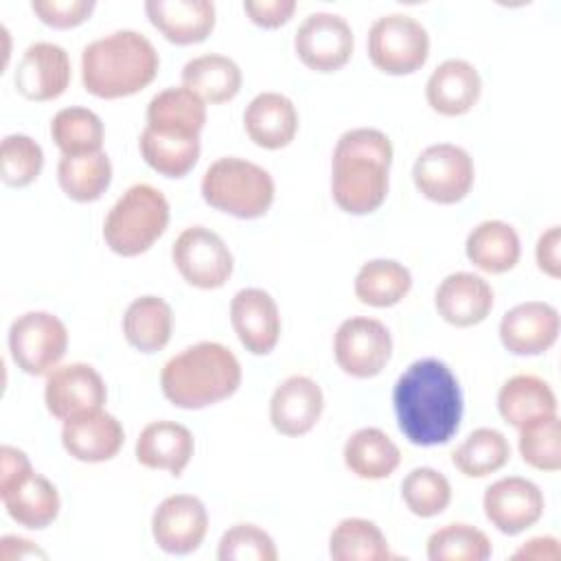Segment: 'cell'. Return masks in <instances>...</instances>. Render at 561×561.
<instances>
[{
    "instance_id": "7bdbcfd3",
    "label": "cell",
    "mask_w": 561,
    "mask_h": 561,
    "mask_svg": "<svg viewBox=\"0 0 561 561\" xmlns=\"http://www.w3.org/2000/svg\"><path fill=\"white\" fill-rule=\"evenodd\" d=\"M219 561H276L278 550L274 539L256 524L230 526L217 548Z\"/></svg>"
},
{
    "instance_id": "5bb4252c",
    "label": "cell",
    "mask_w": 561,
    "mask_h": 561,
    "mask_svg": "<svg viewBox=\"0 0 561 561\" xmlns=\"http://www.w3.org/2000/svg\"><path fill=\"white\" fill-rule=\"evenodd\" d=\"M486 519L504 535H519L535 526L546 508L541 489L519 476L500 478L486 486L482 495Z\"/></svg>"
},
{
    "instance_id": "8fae6325",
    "label": "cell",
    "mask_w": 561,
    "mask_h": 561,
    "mask_svg": "<svg viewBox=\"0 0 561 561\" xmlns=\"http://www.w3.org/2000/svg\"><path fill=\"white\" fill-rule=\"evenodd\" d=\"M392 355L388 327L368 316L346 318L333 337V357L337 366L357 379L379 375Z\"/></svg>"
},
{
    "instance_id": "1f68e13d",
    "label": "cell",
    "mask_w": 561,
    "mask_h": 561,
    "mask_svg": "<svg viewBox=\"0 0 561 561\" xmlns=\"http://www.w3.org/2000/svg\"><path fill=\"white\" fill-rule=\"evenodd\" d=\"M125 340L140 353L162 351L173 333V309L160 296H140L123 316Z\"/></svg>"
},
{
    "instance_id": "d6a6232c",
    "label": "cell",
    "mask_w": 561,
    "mask_h": 561,
    "mask_svg": "<svg viewBox=\"0 0 561 561\" xmlns=\"http://www.w3.org/2000/svg\"><path fill=\"white\" fill-rule=\"evenodd\" d=\"M412 287L410 270L394 259L366 261L353 283L355 298L368 307H392L405 298Z\"/></svg>"
},
{
    "instance_id": "60d3db41",
    "label": "cell",
    "mask_w": 561,
    "mask_h": 561,
    "mask_svg": "<svg viewBox=\"0 0 561 561\" xmlns=\"http://www.w3.org/2000/svg\"><path fill=\"white\" fill-rule=\"evenodd\" d=\"M401 497L412 515L436 517L451 502V484L438 469L416 467L403 478Z\"/></svg>"
},
{
    "instance_id": "e0dca14e",
    "label": "cell",
    "mask_w": 561,
    "mask_h": 561,
    "mask_svg": "<svg viewBox=\"0 0 561 561\" xmlns=\"http://www.w3.org/2000/svg\"><path fill=\"white\" fill-rule=\"evenodd\" d=\"M125 443V430L103 408L72 414L61 425L64 449L81 462L112 460Z\"/></svg>"
},
{
    "instance_id": "7dc6e473",
    "label": "cell",
    "mask_w": 561,
    "mask_h": 561,
    "mask_svg": "<svg viewBox=\"0 0 561 561\" xmlns=\"http://www.w3.org/2000/svg\"><path fill=\"white\" fill-rule=\"evenodd\" d=\"M31 471H33L31 460L22 449L13 445L0 447V491L13 486L18 480H22Z\"/></svg>"
},
{
    "instance_id": "4316f807",
    "label": "cell",
    "mask_w": 561,
    "mask_h": 561,
    "mask_svg": "<svg viewBox=\"0 0 561 561\" xmlns=\"http://www.w3.org/2000/svg\"><path fill=\"white\" fill-rule=\"evenodd\" d=\"M0 497L9 517L31 530H39L53 524L61 506L57 486L37 471L26 473L13 486L0 491Z\"/></svg>"
},
{
    "instance_id": "8992f818",
    "label": "cell",
    "mask_w": 561,
    "mask_h": 561,
    "mask_svg": "<svg viewBox=\"0 0 561 561\" xmlns=\"http://www.w3.org/2000/svg\"><path fill=\"white\" fill-rule=\"evenodd\" d=\"M169 226V202L151 184H131L110 208L103 221V239L118 256L147 252Z\"/></svg>"
},
{
    "instance_id": "f1b7e54d",
    "label": "cell",
    "mask_w": 561,
    "mask_h": 561,
    "mask_svg": "<svg viewBox=\"0 0 561 561\" xmlns=\"http://www.w3.org/2000/svg\"><path fill=\"white\" fill-rule=\"evenodd\" d=\"M497 412L508 425L519 430L539 416L557 414V397L550 383L541 377L519 373L502 383L497 392Z\"/></svg>"
},
{
    "instance_id": "f546056e",
    "label": "cell",
    "mask_w": 561,
    "mask_h": 561,
    "mask_svg": "<svg viewBox=\"0 0 561 561\" xmlns=\"http://www.w3.org/2000/svg\"><path fill=\"white\" fill-rule=\"evenodd\" d=\"M344 465L362 480H381L394 473L401 462V449L379 427H362L344 443Z\"/></svg>"
},
{
    "instance_id": "484cf974",
    "label": "cell",
    "mask_w": 561,
    "mask_h": 561,
    "mask_svg": "<svg viewBox=\"0 0 561 561\" xmlns=\"http://www.w3.org/2000/svg\"><path fill=\"white\" fill-rule=\"evenodd\" d=\"M206 125V103L186 85H171L151 96L147 125L158 134L199 138Z\"/></svg>"
},
{
    "instance_id": "277c9868",
    "label": "cell",
    "mask_w": 561,
    "mask_h": 561,
    "mask_svg": "<svg viewBox=\"0 0 561 561\" xmlns=\"http://www.w3.org/2000/svg\"><path fill=\"white\" fill-rule=\"evenodd\" d=\"M241 386L237 355L219 342H197L173 355L160 373V388L169 403L202 410L232 397Z\"/></svg>"
},
{
    "instance_id": "ba28073f",
    "label": "cell",
    "mask_w": 561,
    "mask_h": 561,
    "mask_svg": "<svg viewBox=\"0 0 561 561\" xmlns=\"http://www.w3.org/2000/svg\"><path fill=\"white\" fill-rule=\"evenodd\" d=\"M66 348L68 329L55 313L26 311L9 327V353L26 375H48L59 366Z\"/></svg>"
},
{
    "instance_id": "7c38bea8",
    "label": "cell",
    "mask_w": 561,
    "mask_h": 561,
    "mask_svg": "<svg viewBox=\"0 0 561 561\" xmlns=\"http://www.w3.org/2000/svg\"><path fill=\"white\" fill-rule=\"evenodd\" d=\"M294 48L298 59L316 72H335L353 55V28L340 13H309L296 28Z\"/></svg>"
},
{
    "instance_id": "ee69618b",
    "label": "cell",
    "mask_w": 561,
    "mask_h": 561,
    "mask_svg": "<svg viewBox=\"0 0 561 561\" xmlns=\"http://www.w3.org/2000/svg\"><path fill=\"white\" fill-rule=\"evenodd\" d=\"M96 2L94 0H33V13L53 28H75L83 24Z\"/></svg>"
},
{
    "instance_id": "9c48e42d",
    "label": "cell",
    "mask_w": 561,
    "mask_h": 561,
    "mask_svg": "<svg viewBox=\"0 0 561 561\" xmlns=\"http://www.w3.org/2000/svg\"><path fill=\"white\" fill-rule=\"evenodd\" d=\"M412 180L423 197L436 204H456L469 195L476 167L469 151L460 145L436 142L416 156Z\"/></svg>"
},
{
    "instance_id": "d6986e66",
    "label": "cell",
    "mask_w": 561,
    "mask_h": 561,
    "mask_svg": "<svg viewBox=\"0 0 561 561\" xmlns=\"http://www.w3.org/2000/svg\"><path fill=\"white\" fill-rule=\"evenodd\" d=\"M559 311L543 300H526L500 320V342L513 355L546 353L559 337Z\"/></svg>"
},
{
    "instance_id": "4dcf8cb0",
    "label": "cell",
    "mask_w": 561,
    "mask_h": 561,
    "mask_svg": "<svg viewBox=\"0 0 561 561\" xmlns=\"http://www.w3.org/2000/svg\"><path fill=\"white\" fill-rule=\"evenodd\" d=\"M241 68L234 59L206 53L188 59L182 68V85L195 92L204 103H226L241 90Z\"/></svg>"
},
{
    "instance_id": "3957f363",
    "label": "cell",
    "mask_w": 561,
    "mask_h": 561,
    "mask_svg": "<svg viewBox=\"0 0 561 561\" xmlns=\"http://www.w3.org/2000/svg\"><path fill=\"white\" fill-rule=\"evenodd\" d=\"M160 68L147 35L121 28L90 42L81 53V83L99 99H123L147 88Z\"/></svg>"
},
{
    "instance_id": "cb8c5ba5",
    "label": "cell",
    "mask_w": 561,
    "mask_h": 561,
    "mask_svg": "<svg viewBox=\"0 0 561 561\" xmlns=\"http://www.w3.org/2000/svg\"><path fill=\"white\" fill-rule=\"evenodd\" d=\"M243 127L256 147L270 151L283 149L298 131L296 105L280 92H261L248 103L243 112Z\"/></svg>"
},
{
    "instance_id": "836d02e7",
    "label": "cell",
    "mask_w": 561,
    "mask_h": 561,
    "mask_svg": "<svg viewBox=\"0 0 561 561\" xmlns=\"http://www.w3.org/2000/svg\"><path fill=\"white\" fill-rule=\"evenodd\" d=\"M57 182L61 191L79 202H96L112 182V162L105 151L85 156H61L57 164Z\"/></svg>"
},
{
    "instance_id": "b9f144b4",
    "label": "cell",
    "mask_w": 561,
    "mask_h": 561,
    "mask_svg": "<svg viewBox=\"0 0 561 561\" xmlns=\"http://www.w3.org/2000/svg\"><path fill=\"white\" fill-rule=\"evenodd\" d=\"M44 167V151L26 134H9L0 145V178L7 186H28Z\"/></svg>"
},
{
    "instance_id": "e575fe53",
    "label": "cell",
    "mask_w": 561,
    "mask_h": 561,
    "mask_svg": "<svg viewBox=\"0 0 561 561\" xmlns=\"http://www.w3.org/2000/svg\"><path fill=\"white\" fill-rule=\"evenodd\" d=\"M329 554L335 561H386L392 559L381 528L364 517H346L329 535Z\"/></svg>"
},
{
    "instance_id": "f35d334b",
    "label": "cell",
    "mask_w": 561,
    "mask_h": 561,
    "mask_svg": "<svg viewBox=\"0 0 561 561\" xmlns=\"http://www.w3.org/2000/svg\"><path fill=\"white\" fill-rule=\"evenodd\" d=\"M491 552L493 548L486 533L462 522L445 524L427 539L430 561H484Z\"/></svg>"
},
{
    "instance_id": "9a60e30c",
    "label": "cell",
    "mask_w": 561,
    "mask_h": 561,
    "mask_svg": "<svg viewBox=\"0 0 561 561\" xmlns=\"http://www.w3.org/2000/svg\"><path fill=\"white\" fill-rule=\"evenodd\" d=\"M107 399V388L96 368L83 362H72L57 366L48 373L44 386L46 410L66 421L72 414L103 408Z\"/></svg>"
},
{
    "instance_id": "ab89813d",
    "label": "cell",
    "mask_w": 561,
    "mask_h": 561,
    "mask_svg": "<svg viewBox=\"0 0 561 561\" xmlns=\"http://www.w3.org/2000/svg\"><path fill=\"white\" fill-rule=\"evenodd\" d=\"M519 456L539 471L561 469V423L557 414L539 416L519 427Z\"/></svg>"
},
{
    "instance_id": "83f0119b",
    "label": "cell",
    "mask_w": 561,
    "mask_h": 561,
    "mask_svg": "<svg viewBox=\"0 0 561 561\" xmlns=\"http://www.w3.org/2000/svg\"><path fill=\"white\" fill-rule=\"evenodd\" d=\"M465 254L478 270L486 274H504L519 263V234L506 221L484 219L467 234Z\"/></svg>"
},
{
    "instance_id": "f6af8a7d",
    "label": "cell",
    "mask_w": 561,
    "mask_h": 561,
    "mask_svg": "<svg viewBox=\"0 0 561 561\" xmlns=\"http://www.w3.org/2000/svg\"><path fill=\"white\" fill-rule=\"evenodd\" d=\"M243 11L256 26L278 28L291 20L296 11V2L294 0H245Z\"/></svg>"
},
{
    "instance_id": "c3c4849f",
    "label": "cell",
    "mask_w": 561,
    "mask_h": 561,
    "mask_svg": "<svg viewBox=\"0 0 561 561\" xmlns=\"http://www.w3.org/2000/svg\"><path fill=\"white\" fill-rule=\"evenodd\" d=\"M513 559H533V561H557L561 557L559 550V541L554 537H533L528 539L522 548H517L513 554Z\"/></svg>"
},
{
    "instance_id": "8d00e7d4",
    "label": "cell",
    "mask_w": 561,
    "mask_h": 561,
    "mask_svg": "<svg viewBox=\"0 0 561 561\" xmlns=\"http://www.w3.org/2000/svg\"><path fill=\"white\" fill-rule=\"evenodd\" d=\"M511 458V445L500 430L478 427L454 451V467L467 478H484L500 471Z\"/></svg>"
},
{
    "instance_id": "52a82bcc",
    "label": "cell",
    "mask_w": 561,
    "mask_h": 561,
    "mask_svg": "<svg viewBox=\"0 0 561 561\" xmlns=\"http://www.w3.org/2000/svg\"><path fill=\"white\" fill-rule=\"evenodd\" d=\"M368 57L386 75L416 72L430 57L427 28L408 13H388L368 28Z\"/></svg>"
},
{
    "instance_id": "5b68a950",
    "label": "cell",
    "mask_w": 561,
    "mask_h": 561,
    "mask_svg": "<svg viewBox=\"0 0 561 561\" xmlns=\"http://www.w3.org/2000/svg\"><path fill=\"white\" fill-rule=\"evenodd\" d=\"M274 193L270 171L237 156L217 158L202 178L204 202L237 219L263 217L274 202Z\"/></svg>"
},
{
    "instance_id": "d4e9b609",
    "label": "cell",
    "mask_w": 561,
    "mask_h": 561,
    "mask_svg": "<svg viewBox=\"0 0 561 561\" xmlns=\"http://www.w3.org/2000/svg\"><path fill=\"white\" fill-rule=\"evenodd\" d=\"M195 438L188 427L175 421L147 423L136 440V460L147 469H162L180 476L191 462Z\"/></svg>"
},
{
    "instance_id": "681fc988",
    "label": "cell",
    "mask_w": 561,
    "mask_h": 561,
    "mask_svg": "<svg viewBox=\"0 0 561 561\" xmlns=\"http://www.w3.org/2000/svg\"><path fill=\"white\" fill-rule=\"evenodd\" d=\"M46 559L48 554L37 548L33 541L24 539V537H15V535H4L0 539V559L2 561H13V559Z\"/></svg>"
},
{
    "instance_id": "44dd1931",
    "label": "cell",
    "mask_w": 561,
    "mask_h": 561,
    "mask_svg": "<svg viewBox=\"0 0 561 561\" xmlns=\"http://www.w3.org/2000/svg\"><path fill=\"white\" fill-rule=\"evenodd\" d=\"M438 316L451 327L480 324L493 309L491 285L473 272L447 274L434 294Z\"/></svg>"
},
{
    "instance_id": "bcb514c9",
    "label": "cell",
    "mask_w": 561,
    "mask_h": 561,
    "mask_svg": "<svg viewBox=\"0 0 561 561\" xmlns=\"http://www.w3.org/2000/svg\"><path fill=\"white\" fill-rule=\"evenodd\" d=\"M561 230L559 226H550L546 232H541V237L537 239L535 245V259H537V267L548 274L550 278H559L561 276Z\"/></svg>"
},
{
    "instance_id": "d590c367",
    "label": "cell",
    "mask_w": 561,
    "mask_h": 561,
    "mask_svg": "<svg viewBox=\"0 0 561 561\" xmlns=\"http://www.w3.org/2000/svg\"><path fill=\"white\" fill-rule=\"evenodd\" d=\"M138 147L145 162L164 178H184L197 164L202 151L199 138L158 134L149 127L140 131Z\"/></svg>"
},
{
    "instance_id": "30bf717a",
    "label": "cell",
    "mask_w": 561,
    "mask_h": 561,
    "mask_svg": "<svg viewBox=\"0 0 561 561\" xmlns=\"http://www.w3.org/2000/svg\"><path fill=\"white\" fill-rule=\"evenodd\" d=\"M180 276L197 289H219L232 276L234 259L226 241L204 226L184 228L171 248Z\"/></svg>"
},
{
    "instance_id": "ac0fdd59",
    "label": "cell",
    "mask_w": 561,
    "mask_h": 561,
    "mask_svg": "<svg viewBox=\"0 0 561 561\" xmlns=\"http://www.w3.org/2000/svg\"><path fill=\"white\" fill-rule=\"evenodd\" d=\"M230 322L239 342L252 355H267L278 344L280 313L265 289H239L230 300Z\"/></svg>"
},
{
    "instance_id": "603a6c76",
    "label": "cell",
    "mask_w": 561,
    "mask_h": 561,
    "mask_svg": "<svg viewBox=\"0 0 561 561\" xmlns=\"http://www.w3.org/2000/svg\"><path fill=\"white\" fill-rule=\"evenodd\" d=\"M480 94V72L467 59H445L432 70L425 83L427 105L443 116L467 114L478 103Z\"/></svg>"
},
{
    "instance_id": "7a4b0ae2",
    "label": "cell",
    "mask_w": 561,
    "mask_h": 561,
    "mask_svg": "<svg viewBox=\"0 0 561 561\" xmlns=\"http://www.w3.org/2000/svg\"><path fill=\"white\" fill-rule=\"evenodd\" d=\"M392 142L375 127H355L344 131L331 158V195L348 215H368L377 210L390 186Z\"/></svg>"
},
{
    "instance_id": "2e32d148",
    "label": "cell",
    "mask_w": 561,
    "mask_h": 561,
    "mask_svg": "<svg viewBox=\"0 0 561 561\" xmlns=\"http://www.w3.org/2000/svg\"><path fill=\"white\" fill-rule=\"evenodd\" d=\"M72 66L68 53L53 42L31 44L15 68V90L28 101H53L70 85Z\"/></svg>"
},
{
    "instance_id": "74e56055",
    "label": "cell",
    "mask_w": 561,
    "mask_h": 561,
    "mask_svg": "<svg viewBox=\"0 0 561 561\" xmlns=\"http://www.w3.org/2000/svg\"><path fill=\"white\" fill-rule=\"evenodd\" d=\"M50 136L61 156H85L101 151L105 129L96 112L72 105L53 116Z\"/></svg>"
},
{
    "instance_id": "7402d4cb",
    "label": "cell",
    "mask_w": 561,
    "mask_h": 561,
    "mask_svg": "<svg viewBox=\"0 0 561 561\" xmlns=\"http://www.w3.org/2000/svg\"><path fill=\"white\" fill-rule=\"evenodd\" d=\"M145 13L164 39L178 46L204 42L213 33L217 20L210 0H147Z\"/></svg>"
},
{
    "instance_id": "ffe728a7",
    "label": "cell",
    "mask_w": 561,
    "mask_h": 561,
    "mask_svg": "<svg viewBox=\"0 0 561 561\" xmlns=\"http://www.w3.org/2000/svg\"><path fill=\"white\" fill-rule=\"evenodd\" d=\"M324 394L318 381L307 375L283 379L270 399V423L283 436H302L320 421Z\"/></svg>"
},
{
    "instance_id": "6da1fadb",
    "label": "cell",
    "mask_w": 561,
    "mask_h": 561,
    "mask_svg": "<svg viewBox=\"0 0 561 561\" xmlns=\"http://www.w3.org/2000/svg\"><path fill=\"white\" fill-rule=\"evenodd\" d=\"M392 408L401 434L412 445H445L462 421L458 377L436 357L416 359L399 375L392 388Z\"/></svg>"
},
{
    "instance_id": "4fadbf2b",
    "label": "cell",
    "mask_w": 561,
    "mask_h": 561,
    "mask_svg": "<svg viewBox=\"0 0 561 561\" xmlns=\"http://www.w3.org/2000/svg\"><path fill=\"white\" fill-rule=\"evenodd\" d=\"M208 533V511L191 493L164 497L151 517V535L160 550L169 554L195 552Z\"/></svg>"
}]
</instances>
